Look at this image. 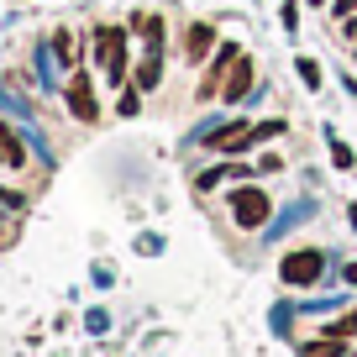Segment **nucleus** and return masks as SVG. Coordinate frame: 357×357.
I'll return each mask as SVG.
<instances>
[{
	"label": "nucleus",
	"mask_w": 357,
	"mask_h": 357,
	"mask_svg": "<svg viewBox=\"0 0 357 357\" xmlns=\"http://www.w3.org/2000/svg\"><path fill=\"white\" fill-rule=\"evenodd\" d=\"M284 132V121H236V126H215L211 132V142L205 147H215V153H226V158H236V153H247L252 142H263V137H279Z\"/></svg>",
	"instance_id": "1"
},
{
	"label": "nucleus",
	"mask_w": 357,
	"mask_h": 357,
	"mask_svg": "<svg viewBox=\"0 0 357 357\" xmlns=\"http://www.w3.org/2000/svg\"><path fill=\"white\" fill-rule=\"evenodd\" d=\"M95 58H100V68L121 84V74H126V32L121 26H95Z\"/></svg>",
	"instance_id": "2"
},
{
	"label": "nucleus",
	"mask_w": 357,
	"mask_h": 357,
	"mask_svg": "<svg viewBox=\"0 0 357 357\" xmlns=\"http://www.w3.org/2000/svg\"><path fill=\"white\" fill-rule=\"evenodd\" d=\"M279 273H284V284H294V289H305V284H315L326 273V252H315V247H300V252H289L279 263Z\"/></svg>",
	"instance_id": "3"
},
{
	"label": "nucleus",
	"mask_w": 357,
	"mask_h": 357,
	"mask_svg": "<svg viewBox=\"0 0 357 357\" xmlns=\"http://www.w3.org/2000/svg\"><path fill=\"white\" fill-rule=\"evenodd\" d=\"M236 58H242V47H215V58H211V74L200 79V100H215V95H221L226 89V79H231V68H236Z\"/></svg>",
	"instance_id": "4"
},
{
	"label": "nucleus",
	"mask_w": 357,
	"mask_h": 357,
	"mask_svg": "<svg viewBox=\"0 0 357 357\" xmlns=\"http://www.w3.org/2000/svg\"><path fill=\"white\" fill-rule=\"evenodd\" d=\"M231 215H236L242 226H263V221H268V195L257 190V184L236 190V195H231Z\"/></svg>",
	"instance_id": "5"
},
{
	"label": "nucleus",
	"mask_w": 357,
	"mask_h": 357,
	"mask_svg": "<svg viewBox=\"0 0 357 357\" xmlns=\"http://www.w3.org/2000/svg\"><path fill=\"white\" fill-rule=\"evenodd\" d=\"M63 100H68V111H74L79 121H95V116H100V105H95V84H89L84 74H79V79H68Z\"/></svg>",
	"instance_id": "6"
},
{
	"label": "nucleus",
	"mask_w": 357,
	"mask_h": 357,
	"mask_svg": "<svg viewBox=\"0 0 357 357\" xmlns=\"http://www.w3.org/2000/svg\"><path fill=\"white\" fill-rule=\"evenodd\" d=\"M211 47H215V26L211 22H195L190 32H184V53H190V63H200Z\"/></svg>",
	"instance_id": "7"
},
{
	"label": "nucleus",
	"mask_w": 357,
	"mask_h": 357,
	"mask_svg": "<svg viewBox=\"0 0 357 357\" xmlns=\"http://www.w3.org/2000/svg\"><path fill=\"white\" fill-rule=\"evenodd\" d=\"M247 84H252V58H236V68H231V79H226V100H242L247 95Z\"/></svg>",
	"instance_id": "8"
},
{
	"label": "nucleus",
	"mask_w": 357,
	"mask_h": 357,
	"mask_svg": "<svg viewBox=\"0 0 357 357\" xmlns=\"http://www.w3.org/2000/svg\"><path fill=\"white\" fill-rule=\"evenodd\" d=\"M158 79H163V53H153V47H147V58L137 63V89H153Z\"/></svg>",
	"instance_id": "9"
},
{
	"label": "nucleus",
	"mask_w": 357,
	"mask_h": 357,
	"mask_svg": "<svg viewBox=\"0 0 357 357\" xmlns=\"http://www.w3.org/2000/svg\"><path fill=\"white\" fill-rule=\"evenodd\" d=\"M305 357H352V352L342 347V336H331V342H310V347H305Z\"/></svg>",
	"instance_id": "10"
},
{
	"label": "nucleus",
	"mask_w": 357,
	"mask_h": 357,
	"mask_svg": "<svg viewBox=\"0 0 357 357\" xmlns=\"http://www.w3.org/2000/svg\"><path fill=\"white\" fill-rule=\"evenodd\" d=\"M231 174H247L242 163H231V168H211V174H200V190H215L221 178H231Z\"/></svg>",
	"instance_id": "11"
},
{
	"label": "nucleus",
	"mask_w": 357,
	"mask_h": 357,
	"mask_svg": "<svg viewBox=\"0 0 357 357\" xmlns=\"http://www.w3.org/2000/svg\"><path fill=\"white\" fill-rule=\"evenodd\" d=\"M53 53H58V63H79L74 58V37L68 32H53Z\"/></svg>",
	"instance_id": "12"
},
{
	"label": "nucleus",
	"mask_w": 357,
	"mask_h": 357,
	"mask_svg": "<svg viewBox=\"0 0 357 357\" xmlns=\"http://www.w3.org/2000/svg\"><path fill=\"white\" fill-rule=\"evenodd\" d=\"M331 336H342V342H347V336H357V310H347L342 321L331 326Z\"/></svg>",
	"instance_id": "13"
},
{
	"label": "nucleus",
	"mask_w": 357,
	"mask_h": 357,
	"mask_svg": "<svg viewBox=\"0 0 357 357\" xmlns=\"http://www.w3.org/2000/svg\"><path fill=\"white\" fill-rule=\"evenodd\" d=\"M294 68H300V79H305V84H310V89H315V84H321V68H315V63H310V58H300V63H294Z\"/></svg>",
	"instance_id": "14"
},
{
	"label": "nucleus",
	"mask_w": 357,
	"mask_h": 357,
	"mask_svg": "<svg viewBox=\"0 0 357 357\" xmlns=\"http://www.w3.org/2000/svg\"><path fill=\"white\" fill-rule=\"evenodd\" d=\"M116 105H121V116H137V84L121 89V100H116Z\"/></svg>",
	"instance_id": "15"
},
{
	"label": "nucleus",
	"mask_w": 357,
	"mask_h": 357,
	"mask_svg": "<svg viewBox=\"0 0 357 357\" xmlns=\"http://www.w3.org/2000/svg\"><path fill=\"white\" fill-rule=\"evenodd\" d=\"M336 16H342V22H352V16H357V0H336Z\"/></svg>",
	"instance_id": "16"
},
{
	"label": "nucleus",
	"mask_w": 357,
	"mask_h": 357,
	"mask_svg": "<svg viewBox=\"0 0 357 357\" xmlns=\"http://www.w3.org/2000/svg\"><path fill=\"white\" fill-rule=\"evenodd\" d=\"M11 205H16V200H11V195H0V211H11Z\"/></svg>",
	"instance_id": "17"
},
{
	"label": "nucleus",
	"mask_w": 357,
	"mask_h": 357,
	"mask_svg": "<svg viewBox=\"0 0 357 357\" xmlns=\"http://www.w3.org/2000/svg\"><path fill=\"white\" fill-rule=\"evenodd\" d=\"M0 142H6V137H0ZM0 163H6V147H0Z\"/></svg>",
	"instance_id": "18"
}]
</instances>
